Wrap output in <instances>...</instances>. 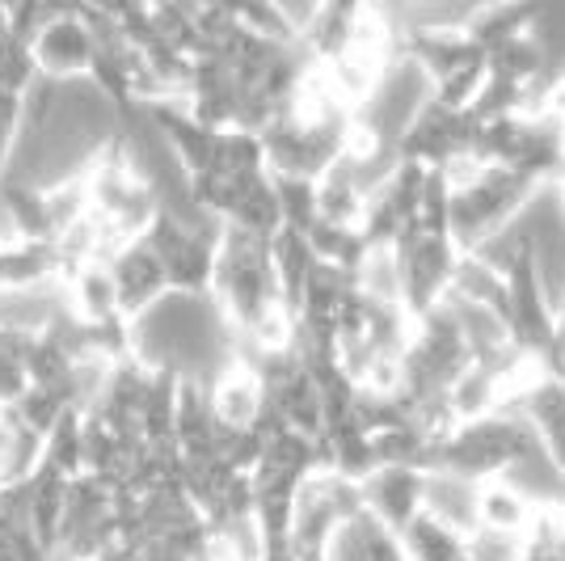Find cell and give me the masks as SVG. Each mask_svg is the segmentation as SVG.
Returning a JSON list of instances; mask_svg holds the SVG:
<instances>
[{
  "label": "cell",
  "instance_id": "1",
  "mask_svg": "<svg viewBox=\"0 0 565 561\" xmlns=\"http://www.w3.org/2000/svg\"><path fill=\"white\" fill-rule=\"evenodd\" d=\"M541 182H532L527 173H519L511 165H486L477 173V182L465 190H451L448 208V236L460 254H469L472 245H481L490 233H498L519 208L523 199Z\"/></svg>",
  "mask_w": 565,
  "mask_h": 561
},
{
  "label": "cell",
  "instance_id": "2",
  "mask_svg": "<svg viewBox=\"0 0 565 561\" xmlns=\"http://www.w3.org/2000/svg\"><path fill=\"white\" fill-rule=\"evenodd\" d=\"M215 236H220V229H194L169 211H157V220L143 229V241L152 245V254L166 266L169 292H194V296L212 292Z\"/></svg>",
  "mask_w": 565,
  "mask_h": 561
},
{
  "label": "cell",
  "instance_id": "3",
  "mask_svg": "<svg viewBox=\"0 0 565 561\" xmlns=\"http://www.w3.org/2000/svg\"><path fill=\"white\" fill-rule=\"evenodd\" d=\"M401 262V287H405V308L418 317L430 305H439V296L448 292L451 266L460 250L451 245L448 233H426V229H405V233L393 241Z\"/></svg>",
  "mask_w": 565,
  "mask_h": 561
},
{
  "label": "cell",
  "instance_id": "4",
  "mask_svg": "<svg viewBox=\"0 0 565 561\" xmlns=\"http://www.w3.org/2000/svg\"><path fill=\"white\" fill-rule=\"evenodd\" d=\"M94 25L85 22V18H51L30 39L34 68L47 81H81L89 72V64H94Z\"/></svg>",
  "mask_w": 565,
  "mask_h": 561
},
{
  "label": "cell",
  "instance_id": "5",
  "mask_svg": "<svg viewBox=\"0 0 565 561\" xmlns=\"http://www.w3.org/2000/svg\"><path fill=\"white\" fill-rule=\"evenodd\" d=\"M106 266H110V279H115L122 317H140L143 308H152L169 292L166 266H161V257L152 254V245L143 236L122 241L115 254L106 257Z\"/></svg>",
  "mask_w": 565,
  "mask_h": 561
},
{
  "label": "cell",
  "instance_id": "6",
  "mask_svg": "<svg viewBox=\"0 0 565 561\" xmlns=\"http://www.w3.org/2000/svg\"><path fill=\"white\" fill-rule=\"evenodd\" d=\"M423 473L426 468H414V465H376L359 481L367 515L376 523H384L393 537H397L414 515L423 511Z\"/></svg>",
  "mask_w": 565,
  "mask_h": 561
},
{
  "label": "cell",
  "instance_id": "7",
  "mask_svg": "<svg viewBox=\"0 0 565 561\" xmlns=\"http://www.w3.org/2000/svg\"><path fill=\"white\" fill-rule=\"evenodd\" d=\"M203 393H207V405H212V419L220 426H233V431L254 426L262 419V410H266V384H262L258 368L245 363L241 354L203 384Z\"/></svg>",
  "mask_w": 565,
  "mask_h": 561
},
{
  "label": "cell",
  "instance_id": "8",
  "mask_svg": "<svg viewBox=\"0 0 565 561\" xmlns=\"http://www.w3.org/2000/svg\"><path fill=\"white\" fill-rule=\"evenodd\" d=\"M60 317H68L64 275L0 287V329H13V334H43V329H51Z\"/></svg>",
  "mask_w": 565,
  "mask_h": 561
},
{
  "label": "cell",
  "instance_id": "9",
  "mask_svg": "<svg viewBox=\"0 0 565 561\" xmlns=\"http://www.w3.org/2000/svg\"><path fill=\"white\" fill-rule=\"evenodd\" d=\"M477 494H481V481L469 473L444 465L423 473V515H430L435 523H444L460 537L477 528Z\"/></svg>",
  "mask_w": 565,
  "mask_h": 561
},
{
  "label": "cell",
  "instance_id": "10",
  "mask_svg": "<svg viewBox=\"0 0 565 561\" xmlns=\"http://www.w3.org/2000/svg\"><path fill=\"white\" fill-rule=\"evenodd\" d=\"M541 13H544L541 0H477L472 9H465L460 30L472 39V47L486 55V51H494L498 43L536 30V25H541Z\"/></svg>",
  "mask_w": 565,
  "mask_h": 561
},
{
  "label": "cell",
  "instance_id": "11",
  "mask_svg": "<svg viewBox=\"0 0 565 561\" xmlns=\"http://www.w3.org/2000/svg\"><path fill=\"white\" fill-rule=\"evenodd\" d=\"M64 292H68V313L76 321H85V326L122 317L115 279H110V266L106 262H81V266H72L68 275H64Z\"/></svg>",
  "mask_w": 565,
  "mask_h": 561
},
{
  "label": "cell",
  "instance_id": "12",
  "mask_svg": "<svg viewBox=\"0 0 565 561\" xmlns=\"http://www.w3.org/2000/svg\"><path fill=\"white\" fill-rule=\"evenodd\" d=\"M532 515H536V507L511 481H502V477H486L481 481V494H477V523L481 528H498V532L523 537L527 523H532Z\"/></svg>",
  "mask_w": 565,
  "mask_h": 561
},
{
  "label": "cell",
  "instance_id": "13",
  "mask_svg": "<svg viewBox=\"0 0 565 561\" xmlns=\"http://www.w3.org/2000/svg\"><path fill=\"white\" fill-rule=\"evenodd\" d=\"M397 540L409 561H465V537L444 528V523H435L423 511L401 528Z\"/></svg>",
  "mask_w": 565,
  "mask_h": 561
},
{
  "label": "cell",
  "instance_id": "14",
  "mask_svg": "<svg viewBox=\"0 0 565 561\" xmlns=\"http://www.w3.org/2000/svg\"><path fill=\"white\" fill-rule=\"evenodd\" d=\"M68 410H72V401L60 384H34V380H30V389L13 401L4 414L18 422V426H25V431H34V435H43V440H47V431L64 419Z\"/></svg>",
  "mask_w": 565,
  "mask_h": 561
},
{
  "label": "cell",
  "instance_id": "15",
  "mask_svg": "<svg viewBox=\"0 0 565 561\" xmlns=\"http://www.w3.org/2000/svg\"><path fill=\"white\" fill-rule=\"evenodd\" d=\"M30 338H34V334L0 329V410H9V405L30 389V368H25Z\"/></svg>",
  "mask_w": 565,
  "mask_h": 561
},
{
  "label": "cell",
  "instance_id": "16",
  "mask_svg": "<svg viewBox=\"0 0 565 561\" xmlns=\"http://www.w3.org/2000/svg\"><path fill=\"white\" fill-rule=\"evenodd\" d=\"M34 81H39V68H34L30 43L9 30V34L0 39V89H9V94H25Z\"/></svg>",
  "mask_w": 565,
  "mask_h": 561
},
{
  "label": "cell",
  "instance_id": "17",
  "mask_svg": "<svg viewBox=\"0 0 565 561\" xmlns=\"http://www.w3.org/2000/svg\"><path fill=\"white\" fill-rule=\"evenodd\" d=\"M465 561H523V537L477 523L465 532Z\"/></svg>",
  "mask_w": 565,
  "mask_h": 561
},
{
  "label": "cell",
  "instance_id": "18",
  "mask_svg": "<svg viewBox=\"0 0 565 561\" xmlns=\"http://www.w3.org/2000/svg\"><path fill=\"white\" fill-rule=\"evenodd\" d=\"M43 18H85V0H39Z\"/></svg>",
  "mask_w": 565,
  "mask_h": 561
}]
</instances>
